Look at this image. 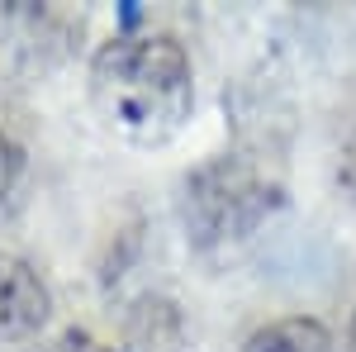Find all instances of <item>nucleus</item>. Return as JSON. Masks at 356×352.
Instances as JSON below:
<instances>
[{"label":"nucleus","instance_id":"obj_4","mask_svg":"<svg viewBox=\"0 0 356 352\" xmlns=\"http://www.w3.org/2000/svg\"><path fill=\"white\" fill-rule=\"evenodd\" d=\"M53 314V291L33 262L0 252V343L33 338Z\"/></svg>","mask_w":356,"mask_h":352},{"label":"nucleus","instance_id":"obj_2","mask_svg":"<svg viewBox=\"0 0 356 352\" xmlns=\"http://www.w3.org/2000/svg\"><path fill=\"white\" fill-rule=\"evenodd\" d=\"M280 210V181L271 167L247 153H219L209 162L191 167L176 190V215L191 247L214 252L252 238Z\"/></svg>","mask_w":356,"mask_h":352},{"label":"nucleus","instance_id":"obj_3","mask_svg":"<svg viewBox=\"0 0 356 352\" xmlns=\"http://www.w3.org/2000/svg\"><path fill=\"white\" fill-rule=\"evenodd\" d=\"M72 48V20L48 5H0V95L48 82Z\"/></svg>","mask_w":356,"mask_h":352},{"label":"nucleus","instance_id":"obj_1","mask_svg":"<svg viewBox=\"0 0 356 352\" xmlns=\"http://www.w3.org/2000/svg\"><path fill=\"white\" fill-rule=\"evenodd\" d=\"M90 100L119 138L157 148L176 138L195 105V67L171 33H119L90 62Z\"/></svg>","mask_w":356,"mask_h":352},{"label":"nucleus","instance_id":"obj_7","mask_svg":"<svg viewBox=\"0 0 356 352\" xmlns=\"http://www.w3.org/2000/svg\"><path fill=\"white\" fill-rule=\"evenodd\" d=\"M19 167H24V153H19V143L0 129V200L15 190V181H19Z\"/></svg>","mask_w":356,"mask_h":352},{"label":"nucleus","instance_id":"obj_5","mask_svg":"<svg viewBox=\"0 0 356 352\" xmlns=\"http://www.w3.org/2000/svg\"><path fill=\"white\" fill-rule=\"evenodd\" d=\"M238 352H337V338L328 333V324L290 314V319L261 324Z\"/></svg>","mask_w":356,"mask_h":352},{"label":"nucleus","instance_id":"obj_8","mask_svg":"<svg viewBox=\"0 0 356 352\" xmlns=\"http://www.w3.org/2000/svg\"><path fill=\"white\" fill-rule=\"evenodd\" d=\"M337 186L356 200V124H352V134L342 138V148H337Z\"/></svg>","mask_w":356,"mask_h":352},{"label":"nucleus","instance_id":"obj_6","mask_svg":"<svg viewBox=\"0 0 356 352\" xmlns=\"http://www.w3.org/2000/svg\"><path fill=\"white\" fill-rule=\"evenodd\" d=\"M29 352H119V348L100 343V338L86 333V328H62L57 338H48V343H38V348H29Z\"/></svg>","mask_w":356,"mask_h":352},{"label":"nucleus","instance_id":"obj_9","mask_svg":"<svg viewBox=\"0 0 356 352\" xmlns=\"http://www.w3.org/2000/svg\"><path fill=\"white\" fill-rule=\"evenodd\" d=\"M347 352H356V314H352V324H347Z\"/></svg>","mask_w":356,"mask_h":352}]
</instances>
